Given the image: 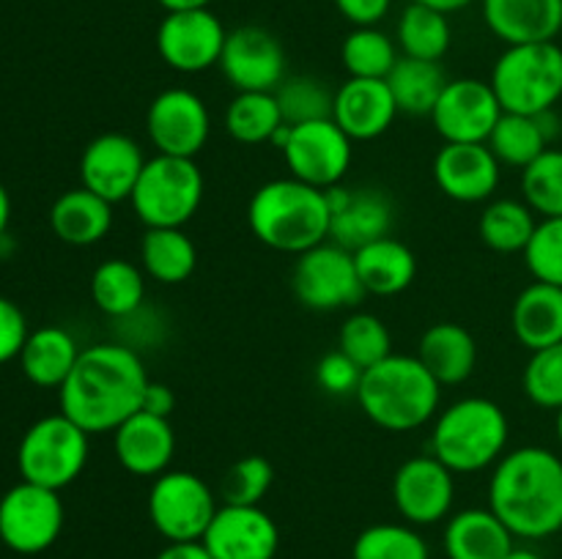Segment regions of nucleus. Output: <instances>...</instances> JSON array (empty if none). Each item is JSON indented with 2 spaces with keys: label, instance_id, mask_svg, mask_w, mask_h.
Here are the masks:
<instances>
[{
  "label": "nucleus",
  "instance_id": "obj_1",
  "mask_svg": "<svg viewBox=\"0 0 562 559\" xmlns=\"http://www.w3.org/2000/svg\"><path fill=\"white\" fill-rule=\"evenodd\" d=\"M148 370L137 349L97 343L80 351L75 370L58 389L60 411L86 433H113L143 409Z\"/></svg>",
  "mask_w": 562,
  "mask_h": 559
},
{
  "label": "nucleus",
  "instance_id": "obj_32",
  "mask_svg": "<svg viewBox=\"0 0 562 559\" xmlns=\"http://www.w3.org/2000/svg\"><path fill=\"white\" fill-rule=\"evenodd\" d=\"M91 299L104 316L121 321L146 301V272L126 258H108L91 274Z\"/></svg>",
  "mask_w": 562,
  "mask_h": 559
},
{
  "label": "nucleus",
  "instance_id": "obj_44",
  "mask_svg": "<svg viewBox=\"0 0 562 559\" xmlns=\"http://www.w3.org/2000/svg\"><path fill=\"white\" fill-rule=\"evenodd\" d=\"M274 482V469L263 455H245L228 466L220 482L223 504H261Z\"/></svg>",
  "mask_w": 562,
  "mask_h": 559
},
{
  "label": "nucleus",
  "instance_id": "obj_45",
  "mask_svg": "<svg viewBox=\"0 0 562 559\" xmlns=\"http://www.w3.org/2000/svg\"><path fill=\"white\" fill-rule=\"evenodd\" d=\"M521 255L532 280L562 288V217L538 219L536 233Z\"/></svg>",
  "mask_w": 562,
  "mask_h": 559
},
{
  "label": "nucleus",
  "instance_id": "obj_16",
  "mask_svg": "<svg viewBox=\"0 0 562 559\" xmlns=\"http://www.w3.org/2000/svg\"><path fill=\"white\" fill-rule=\"evenodd\" d=\"M220 71L236 93H274L285 80V53L274 33L261 25H241L228 31Z\"/></svg>",
  "mask_w": 562,
  "mask_h": 559
},
{
  "label": "nucleus",
  "instance_id": "obj_12",
  "mask_svg": "<svg viewBox=\"0 0 562 559\" xmlns=\"http://www.w3.org/2000/svg\"><path fill=\"white\" fill-rule=\"evenodd\" d=\"M285 168L294 179L329 190L344 181L355 159V140L333 118L291 126L283 146Z\"/></svg>",
  "mask_w": 562,
  "mask_h": 559
},
{
  "label": "nucleus",
  "instance_id": "obj_23",
  "mask_svg": "<svg viewBox=\"0 0 562 559\" xmlns=\"http://www.w3.org/2000/svg\"><path fill=\"white\" fill-rule=\"evenodd\" d=\"M398 115L387 80H360L349 77L335 91L333 121L351 140H376L393 126Z\"/></svg>",
  "mask_w": 562,
  "mask_h": 559
},
{
  "label": "nucleus",
  "instance_id": "obj_30",
  "mask_svg": "<svg viewBox=\"0 0 562 559\" xmlns=\"http://www.w3.org/2000/svg\"><path fill=\"white\" fill-rule=\"evenodd\" d=\"M355 263L362 288L373 296L404 294L417 277L415 252L395 236H384V239L360 247L355 252Z\"/></svg>",
  "mask_w": 562,
  "mask_h": 559
},
{
  "label": "nucleus",
  "instance_id": "obj_28",
  "mask_svg": "<svg viewBox=\"0 0 562 559\" xmlns=\"http://www.w3.org/2000/svg\"><path fill=\"white\" fill-rule=\"evenodd\" d=\"M49 228L64 244L91 247L102 241L113 228V203L86 186H77V190L64 192L53 203Z\"/></svg>",
  "mask_w": 562,
  "mask_h": 559
},
{
  "label": "nucleus",
  "instance_id": "obj_43",
  "mask_svg": "<svg viewBox=\"0 0 562 559\" xmlns=\"http://www.w3.org/2000/svg\"><path fill=\"white\" fill-rule=\"evenodd\" d=\"M521 387L532 406L558 414L562 409V343L530 351V360L521 373Z\"/></svg>",
  "mask_w": 562,
  "mask_h": 559
},
{
  "label": "nucleus",
  "instance_id": "obj_34",
  "mask_svg": "<svg viewBox=\"0 0 562 559\" xmlns=\"http://www.w3.org/2000/svg\"><path fill=\"white\" fill-rule=\"evenodd\" d=\"M536 228L538 214L516 197H497L483 208L481 219H477V233H481L483 244L503 255L525 252Z\"/></svg>",
  "mask_w": 562,
  "mask_h": 559
},
{
  "label": "nucleus",
  "instance_id": "obj_56",
  "mask_svg": "<svg viewBox=\"0 0 562 559\" xmlns=\"http://www.w3.org/2000/svg\"><path fill=\"white\" fill-rule=\"evenodd\" d=\"M560 532H562V529H560Z\"/></svg>",
  "mask_w": 562,
  "mask_h": 559
},
{
  "label": "nucleus",
  "instance_id": "obj_10",
  "mask_svg": "<svg viewBox=\"0 0 562 559\" xmlns=\"http://www.w3.org/2000/svg\"><path fill=\"white\" fill-rule=\"evenodd\" d=\"M291 288L300 305L318 312L355 307L366 296L360 274H357L355 252L335 241H324L296 255Z\"/></svg>",
  "mask_w": 562,
  "mask_h": 559
},
{
  "label": "nucleus",
  "instance_id": "obj_15",
  "mask_svg": "<svg viewBox=\"0 0 562 559\" xmlns=\"http://www.w3.org/2000/svg\"><path fill=\"white\" fill-rule=\"evenodd\" d=\"M456 502V471L439 458L415 455L404 460L393 477V504L412 526H431L445 521Z\"/></svg>",
  "mask_w": 562,
  "mask_h": 559
},
{
  "label": "nucleus",
  "instance_id": "obj_27",
  "mask_svg": "<svg viewBox=\"0 0 562 559\" xmlns=\"http://www.w3.org/2000/svg\"><path fill=\"white\" fill-rule=\"evenodd\" d=\"M510 329L527 351H541L562 343V288L530 283L519 290L510 307Z\"/></svg>",
  "mask_w": 562,
  "mask_h": 559
},
{
  "label": "nucleus",
  "instance_id": "obj_53",
  "mask_svg": "<svg viewBox=\"0 0 562 559\" xmlns=\"http://www.w3.org/2000/svg\"><path fill=\"white\" fill-rule=\"evenodd\" d=\"M9 219H11V197H9V192H5V186L0 184V241L5 239Z\"/></svg>",
  "mask_w": 562,
  "mask_h": 559
},
{
  "label": "nucleus",
  "instance_id": "obj_29",
  "mask_svg": "<svg viewBox=\"0 0 562 559\" xmlns=\"http://www.w3.org/2000/svg\"><path fill=\"white\" fill-rule=\"evenodd\" d=\"M80 345L64 327H42L27 334L20 351V367L31 384L42 389H60L80 360Z\"/></svg>",
  "mask_w": 562,
  "mask_h": 559
},
{
  "label": "nucleus",
  "instance_id": "obj_52",
  "mask_svg": "<svg viewBox=\"0 0 562 559\" xmlns=\"http://www.w3.org/2000/svg\"><path fill=\"white\" fill-rule=\"evenodd\" d=\"M159 5L165 9V14L168 11H190V9H209L212 5V0H157Z\"/></svg>",
  "mask_w": 562,
  "mask_h": 559
},
{
  "label": "nucleus",
  "instance_id": "obj_4",
  "mask_svg": "<svg viewBox=\"0 0 562 559\" xmlns=\"http://www.w3.org/2000/svg\"><path fill=\"white\" fill-rule=\"evenodd\" d=\"M357 403L376 427L409 433L431 422L442 400V384L417 356L390 354L379 365L362 370Z\"/></svg>",
  "mask_w": 562,
  "mask_h": 559
},
{
  "label": "nucleus",
  "instance_id": "obj_24",
  "mask_svg": "<svg viewBox=\"0 0 562 559\" xmlns=\"http://www.w3.org/2000/svg\"><path fill=\"white\" fill-rule=\"evenodd\" d=\"M486 27L505 42H554L562 31V0H481Z\"/></svg>",
  "mask_w": 562,
  "mask_h": 559
},
{
  "label": "nucleus",
  "instance_id": "obj_36",
  "mask_svg": "<svg viewBox=\"0 0 562 559\" xmlns=\"http://www.w3.org/2000/svg\"><path fill=\"white\" fill-rule=\"evenodd\" d=\"M283 124L285 121L274 93H236L225 107V132L245 146L272 142V137L278 135Z\"/></svg>",
  "mask_w": 562,
  "mask_h": 559
},
{
  "label": "nucleus",
  "instance_id": "obj_5",
  "mask_svg": "<svg viewBox=\"0 0 562 559\" xmlns=\"http://www.w3.org/2000/svg\"><path fill=\"white\" fill-rule=\"evenodd\" d=\"M510 422L488 398H461L434 417L431 455L456 475L488 469L508 453Z\"/></svg>",
  "mask_w": 562,
  "mask_h": 559
},
{
  "label": "nucleus",
  "instance_id": "obj_51",
  "mask_svg": "<svg viewBox=\"0 0 562 559\" xmlns=\"http://www.w3.org/2000/svg\"><path fill=\"white\" fill-rule=\"evenodd\" d=\"M423 5H431V9L442 11V14H456V11H464L470 5L481 3V0H417Z\"/></svg>",
  "mask_w": 562,
  "mask_h": 559
},
{
  "label": "nucleus",
  "instance_id": "obj_40",
  "mask_svg": "<svg viewBox=\"0 0 562 559\" xmlns=\"http://www.w3.org/2000/svg\"><path fill=\"white\" fill-rule=\"evenodd\" d=\"M338 351H344L351 362L368 370L393 354V334L387 323L373 312H355L340 327Z\"/></svg>",
  "mask_w": 562,
  "mask_h": 559
},
{
  "label": "nucleus",
  "instance_id": "obj_18",
  "mask_svg": "<svg viewBox=\"0 0 562 559\" xmlns=\"http://www.w3.org/2000/svg\"><path fill=\"white\" fill-rule=\"evenodd\" d=\"M203 546L214 559H274L280 529L261 504H220Z\"/></svg>",
  "mask_w": 562,
  "mask_h": 559
},
{
  "label": "nucleus",
  "instance_id": "obj_41",
  "mask_svg": "<svg viewBox=\"0 0 562 559\" xmlns=\"http://www.w3.org/2000/svg\"><path fill=\"white\" fill-rule=\"evenodd\" d=\"M521 201L541 219L562 217V148H547L521 170Z\"/></svg>",
  "mask_w": 562,
  "mask_h": 559
},
{
  "label": "nucleus",
  "instance_id": "obj_25",
  "mask_svg": "<svg viewBox=\"0 0 562 559\" xmlns=\"http://www.w3.org/2000/svg\"><path fill=\"white\" fill-rule=\"evenodd\" d=\"M516 537L492 507H467L450 515L442 546L448 559H505Z\"/></svg>",
  "mask_w": 562,
  "mask_h": 559
},
{
  "label": "nucleus",
  "instance_id": "obj_54",
  "mask_svg": "<svg viewBox=\"0 0 562 559\" xmlns=\"http://www.w3.org/2000/svg\"><path fill=\"white\" fill-rule=\"evenodd\" d=\"M505 559H543L536 548H527V546H514V551L508 554Z\"/></svg>",
  "mask_w": 562,
  "mask_h": 559
},
{
  "label": "nucleus",
  "instance_id": "obj_21",
  "mask_svg": "<svg viewBox=\"0 0 562 559\" xmlns=\"http://www.w3.org/2000/svg\"><path fill=\"white\" fill-rule=\"evenodd\" d=\"M503 164L486 142H445L434 157V181L456 203L492 201Z\"/></svg>",
  "mask_w": 562,
  "mask_h": 559
},
{
  "label": "nucleus",
  "instance_id": "obj_55",
  "mask_svg": "<svg viewBox=\"0 0 562 559\" xmlns=\"http://www.w3.org/2000/svg\"><path fill=\"white\" fill-rule=\"evenodd\" d=\"M554 431H558V438H560V444H562V409L558 411V417H554Z\"/></svg>",
  "mask_w": 562,
  "mask_h": 559
},
{
  "label": "nucleus",
  "instance_id": "obj_17",
  "mask_svg": "<svg viewBox=\"0 0 562 559\" xmlns=\"http://www.w3.org/2000/svg\"><path fill=\"white\" fill-rule=\"evenodd\" d=\"M503 113L492 82L461 77L445 85L431 121L445 142H486Z\"/></svg>",
  "mask_w": 562,
  "mask_h": 559
},
{
  "label": "nucleus",
  "instance_id": "obj_20",
  "mask_svg": "<svg viewBox=\"0 0 562 559\" xmlns=\"http://www.w3.org/2000/svg\"><path fill=\"white\" fill-rule=\"evenodd\" d=\"M327 203L333 212L329 241L357 252L371 241L393 236V203L371 186H329Z\"/></svg>",
  "mask_w": 562,
  "mask_h": 559
},
{
  "label": "nucleus",
  "instance_id": "obj_22",
  "mask_svg": "<svg viewBox=\"0 0 562 559\" xmlns=\"http://www.w3.org/2000/svg\"><path fill=\"white\" fill-rule=\"evenodd\" d=\"M113 449L121 469L135 477H159L176 455V431L170 417L137 411L113 431Z\"/></svg>",
  "mask_w": 562,
  "mask_h": 559
},
{
  "label": "nucleus",
  "instance_id": "obj_47",
  "mask_svg": "<svg viewBox=\"0 0 562 559\" xmlns=\"http://www.w3.org/2000/svg\"><path fill=\"white\" fill-rule=\"evenodd\" d=\"M27 334H31V329H27L25 312L11 299L0 296V365L20 356Z\"/></svg>",
  "mask_w": 562,
  "mask_h": 559
},
{
  "label": "nucleus",
  "instance_id": "obj_9",
  "mask_svg": "<svg viewBox=\"0 0 562 559\" xmlns=\"http://www.w3.org/2000/svg\"><path fill=\"white\" fill-rule=\"evenodd\" d=\"M217 507V493L195 471L168 469L148 491V518L168 543L203 540Z\"/></svg>",
  "mask_w": 562,
  "mask_h": 559
},
{
  "label": "nucleus",
  "instance_id": "obj_2",
  "mask_svg": "<svg viewBox=\"0 0 562 559\" xmlns=\"http://www.w3.org/2000/svg\"><path fill=\"white\" fill-rule=\"evenodd\" d=\"M488 507L521 540H543L562 529V458L527 444L494 464Z\"/></svg>",
  "mask_w": 562,
  "mask_h": 559
},
{
  "label": "nucleus",
  "instance_id": "obj_46",
  "mask_svg": "<svg viewBox=\"0 0 562 559\" xmlns=\"http://www.w3.org/2000/svg\"><path fill=\"white\" fill-rule=\"evenodd\" d=\"M362 381V367L351 362L344 351H333L324 354L316 365V384L327 395L335 398H346V395H357Z\"/></svg>",
  "mask_w": 562,
  "mask_h": 559
},
{
  "label": "nucleus",
  "instance_id": "obj_3",
  "mask_svg": "<svg viewBox=\"0 0 562 559\" xmlns=\"http://www.w3.org/2000/svg\"><path fill=\"white\" fill-rule=\"evenodd\" d=\"M247 225L269 250L302 255L329 241L333 212H329L327 192L294 175L267 181L252 192Z\"/></svg>",
  "mask_w": 562,
  "mask_h": 559
},
{
  "label": "nucleus",
  "instance_id": "obj_48",
  "mask_svg": "<svg viewBox=\"0 0 562 559\" xmlns=\"http://www.w3.org/2000/svg\"><path fill=\"white\" fill-rule=\"evenodd\" d=\"M393 0H335V9L355 27H376L390 14Z\"/></svg>",
  "mask_w": 562,
  "mask_h": 559
},
{
  "label": "nucleus",
  "instance_id": "obj_49",
  "mask_svg": "<svg viewBox=\"0 0 562 559\" xmlns=\"http://www.w3.org/2000/svg\"><path fill=\"white\" fill-rule=\"evenodd\" d=\"M173 409H176L173 389L162 381H148L140 411H148V414H157V417H170L173 414Z\"/></svg>",
  "mask_w": 562,
  "mask_h": 559
},
{
  "label": "nucleus",
  "instance_id": "obj_14",
  "mask_svg": "<svg viewBox=\"0 0 562 559\" xmlns=\"http://www.w3.org/2000/svg\"><path fill=\"white\" fill-rule=\"evenodd\" d=\"M228 31L212 9L168 11L157 27V53L173 71L198 75L220 66Z\"/></svg>",
  "mask_w": 562,
  "mask_h": 559
},
{
  "label": "nucleus",
  "instance_id": "obj_37",
  "mask_svg": "<svg viewBox=\"0 0 562 559\" xmlns=\"http://www.w3.org/2000/svg\"><path fill=\"white\" fill-rule=\"evenodd\" d=\"M486 146L492 148L494 157L499 159V164L525 170L527 164L536 162L547 148H552V142L543 135L541 124H538V115L503 113V118L497 121L494 132L488 135Z\"/></svg>",
  "mask_w": 562,
  "mask_h": 559
},
{
  "label": "nucleus",
  "instance_id": "obj_13",
  "mask_svg": "<svg viewBox=\"0 0 562 559\" xmlns=\"http://www.w3.org/2000/svg\"><path fill=\"white\" fill-rule=\"evenodd\" d=\"M146 132L157 153L195 159L212 135V115L195 91L168 88L148 104Z\"/></svg>",
  "mask_w": 562,
  "mask_h": 559
},
{
  "label": "nucleus",
  "instance_id": "obj_31",
  "mask_svg": "<svg viewBox=\"0 0 562 559\" xmlns=\"http://www.w3.org/2000/svg\"><path fill=\"white\" fill-rule=\"evenodd\" d=\"M198 266V247L184 228H146L140 239V269L162 285H179Z\"/></svg>",
  "mask_w": 562,
  "mask_h": 559
},
{
  "label": "nucleus",
  "instance_id": "obj_7",
  "mask_svg": "<svg viewBox=\"0 0 562 559\" xmlns=\"http://www.w3.org/2000/svg\"><path fill=\"white\" fill-rule=\"evenodd\" d=\"M206 192L195 159L157 153L146 162L130 203L146 228H184Z\"/></svg>",
  "mask_w": 562,
  "mask_h": 559
},
{
  "label": "nucleus",
  "instance_id": "obj_26",
  "mask_svg": "<svg viewBox=\"0 0 562 559\" xmlns=\"http://www.w3.org/2000/svg\"><path fill=\"white\" fill-rule=\"evenodd\" d=\"M417 360L428 367L442 387L464 384L477 367V343L461 323L442 321L423 332L417 345Z\"/></svg>",
  "mask_w": 562,
  "mask_h": 559
},
{
  "label": "nucleus",
  "instance_id": "obj_35",
  "mask_svg": "<svg viewBox=\"0 0 562 559\" xmlns=\"http://www.w3.org/2000/svg\"><path fill=\"white\" fill-rule=\"evenodd\" d=\"M395 38H398V47L406 58L442 60L445 53L450 49L453 31H450L448 14L412 0V3L401 11Z\"/></svg>",
  "mask_w": 562,
  "mask_h": 559
},
{
  "label": "nucleus",
  "instance_id": "obj_50",
  "mask_svg": "<svg viewBox=\"0 0 562 559\" xmlns=\"http://www.w3.org/2000/svg\"><path fill=\"white\" fill-rule=\"evenodd\" d=\"M154 559H214L203 540H187V543H168L162 551Z\"/></svg>",
  "mask_w": 562,
  "mask_h": 559
},
{
  "label": "nucleus",
  "instance_id": "obj_38",
  "mask_svg": "<svg viewBox=\"0 0 562 559\" xmlns=\"http://www.w3.org/2000/svg\"><path fill=\"white\" fill-rule=\"evenodd\" d=\"M398 58V44L379 27H355L340 44V64L360 80H387Z\"/></svg>",
  "mask_w": 562,
  "mask_h": 559
},
{
  "label": "nucleus",
  "instance_id": "obj_33",
  "mask_svg": "<svg viewBox=\"0 0 562 559\" xmlns=\"http://www.w3.org/2000/svg\"><path fill=\"white\" fill-rule=\"evenodd\" d=\"M448 82L439 60L406 58V55H401L398 64L387 75V85L398 104V113L406 115H431Z\"/></svg>",
  "mask_w": 562,
  "mask_h": 559
},
{
  "label": "nucleus",
  "instance_id": "obj_39",
  "mask_svg": "<svg viewBox=\"0 0 562 559\" xmlns=\"http://www.w3.org/2000/svg\"><path fill=\"white\" fill-rule=\"evenodd\" d=\"M351 559H431V551L417 526L371 524L357 535Z\"/></svg>",
  "mask_w": 562,
  "mask_h": 559
},
{
  "label": "nucleus",
  "instance_id": "obj_19",
  "mask_svg": "<svg viewBox=\"0 0 562 559\" xmlns=\"http://www.w3.org/2000/svg\"><path fill=\"white\" fill-rule=\"evenodd\" d=\"M148 159L140 142L121 132L93 137L80 157V181L108 203L130 201Z\"/></svg>",
  "mask_w": 562,
  "mask_h": 559
},
{
  "label": "nucleus",
  "instance_id": "obj_42",
  "mask_svg": "<svg viewBox=\"0 0 562 559\" xmlns=\"http://www.w3.org/2000/svg\"><path fill=\"white\" fill-rule=\"evenodd\" d=\"M274 99L289 126L333 118L335 93L316 77H285L274 91Z\"/></svg>",
  "mask_w": 562,
  "mask_h": 559
},
{
  "label": "nucleus",
  "instance_id": "obj_8",
  "mask_svg": "<svg viewBox=\"0 0 562 559\" xmlns=\"http://www.w3.org/2000/svg\"><path fill=\"white\" fill-rule=\"evenodd\" d=\"M88 436L91 433L82 431L64 411L42 417L27 427L16 447L20 477L53 491L71 486L88 464Z\"/></svg>",
  "mask_w": 562,
  "mask_h": 559
},
{
  "label": "nucleus",
  "instance_id": "obj_11",
  "mask_svg": "<svg viewBox=\"0 0 562 559\" xmlns=\"http://www.w3.org/2000/svg\"><path fill=\"white\" fill-rule=\"evenodd\" d=\"M64 502L53 488L16 482L0 497V540L16 554H42L64 529Z\"/></svg>",
  "mask_w": 562,
  "mask_h": 559
},
{
  "label": "nucleus",
  "instance_id": "obj_6",
  "mask_svg": "<svg viewBox=\"0 0 562 559\" xmlns=\"http://www.w3.org/2000/svg\"><path fill=\"white\" fill-rule=\"evenodd\" d=\"M488 82L505 113L538 115L554 110L562 99V47L558 42L505 47Z\"/></svg>",
  "mask_w": 562,
  "mask_h": 559
}]
</instances>
